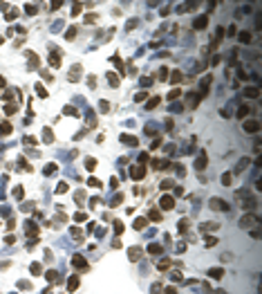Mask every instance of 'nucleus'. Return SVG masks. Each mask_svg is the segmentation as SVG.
<instances>
[{
    "label": "nucleus",
    "mask_w": 262,
    "mask_h": 294,
    "mask_svg": "<svg viewBox=\"0 0 262 294\" xmlns=\"http://www.w3.org/2000/svg\"><path fill=\"white\" fill-rule=\"evenodd\" d=\"M244 130L246 133H258V130H260V124L253 121V119H246L244 121Z\"/></svg>",
    "instance_id": "f257e3e1"
},
{
    "label": "nucleus",
    "mask_w": 262,
    "mask_h": 294,
    "mask_svg": "<svg viewBox=\"0 0 262 294\" xmlns=\"http://www.w3.org/2000/svg\"><path fill=\"white\" fill-rule=\"evenodd\" d=\"M72 265H74L76 269H87V263H85L83 256H74V258H72Z\"/></svg>",
    "instance_id": "f03ea898"
},
{
    "label": "nucleus",
    "mask_w": 262,
    "mask_h": 294,
    "mask_svg": "<svg viewBox=\"0 0 262 294\" xmlns=\"http://www.w3.org/2000/svg\"><path fill=\"white\" fill-rule=\"evenodd\" d=\"M211 209L224 211V209H226V202H224V200H220V198H213V200H211Z\"/></svg>",
    "instance_id": "7ed1b4c3"
},
{
    "label": "nucleus",
    "mask_w": 262,
    "mask_h": 294,
    "mask_svg": "<svg viewBox=\"0 0 262 294\" xmlns=\"http://www.w3.org/2000/svg\"><path fill=\"white\" fill-rule=\"evenodd\" d=\"M255 222H258V218H255V216H244V218L240 220V225H242V227H253Z\"/></svg>",
    "instance_id": "20e7f679"
},
{
    "label": "nucleus",
    "mask_w": 262,
    "mask_h": 294,
    "mask_svg": "<svg viewBox=\"0 0 262 294\" xmlns=\"http://www.w3.org/2000/svg\"><path fill=\"white\" fill-rule=\"evenodd\" d=\"M173 207H175V200L170 195H164L161 198V209H173Z\"/></svg>",
    "instance_id": "39448f33"
},
{
    "label": "nucleus",
    "mask_w": 262,
    "mask_h": 294,
    "mask_svg": "<svg viewBox=\"0 0 262 294\" xmlns=\"http://www.w3.org/2000/svg\"><path fill=\"white\" fill-rule=\"evenodd\" d=\"M144 166H137V168H132V171H130V175L135 177V180H141V177H144Z\"/></svg>",
    "instance_id": "423d86ee"
},
{
    "label": "nucleus",
    "mask_w": 262,
    "mask_h": 294,
    "mask_svg": "<svg viewBox=\"0 0 262 294\" xmlns=\"http://www.w3.org/2000/svg\"><path fill=\"white\" fill-rule=\"evenodd\" d=\"M208 276H211V278H222V276H224V269H222V267H213L211 272H208Z\"/></svg>",
    "instance_id": "0eeeda50"
},
{
    "label": "nucleus",
    "mask_w": 262,
    "mask_h": 294,
    "mask_svg": "<svg viewBox=\"0 0 262 294\" xmlns=\"http://www.w3.org/2000/svg\"><path fill=\"white\" fill-rule=\"evenodd\" d=\"M246 97H249V99H258V97H260V90H258V88H246Z\"/></svg>",
    "instance_id": "6e6552de"
},
{
    "label": "nucleus",
    "mask_w": 262,
    "mask_h": 294,
    "mask_svg": "<svg viewBox=\"0 0 262 294\" xmlns=\"http://www.w3.org/2000/svg\"><path fill=\"white\" fill-rule=\"evenodd\" d=\"M204 166H206V153H202V155H199V160H197V164H195L197 171H204Z\"/></svg>",
    "instance_id": "1a4fd4ad"
},
{
    "label": "nucleus",
    "mask_w": 262,
    "mask_h": 294,
    "mask_svg": "<svg viewBox=\"0 0 262 294\" xmlns=\"http://www.w3.org/2000/svg\"><path fill=\"white\" fill-rule=\"evenodd\" d=\"M76 287H78V276H72V278H69V283H67V290H69V292H74Z\"/></svg>",
    "instance_id": "9d476101"
},
{
    "label": "nucleus",
    "mask_w": 262,
    "mask_h": 294,
    "mask_svg": "<svg viewBox=\"0 0 262 294\" xmlns=\"http://www.w3.org/2000/svg\"><path fill=\"white\" fill-rule=\"evenodd\" d=\"M139 256H141V249L139 247H132L130 249V261H139Z\"/></svg>",
    "instance_id": "9b49d317"
},
{
    "label": "nucleus",
    "mask_w": 262,
    "mask_h": 294,
    "mask_svg": "<svg viewBox=\"0 0 262 294\" xmlns=\"http://www.w3.org/2000/svg\"><path fill=\"white\" fill-rule=\"evenodd\" d=\"M50 63H52V65H54V67H58V65H61V56H58V54H56V52H54V54H52V56H50Z\"/></svg>",
    "instance_id": "f8f14e48"
},
{
    "label": "nucleus",
    "mask_w": 262,
    "mask_h": 294,
    "mask_svg": "<svg viewBox=\"0 0 262 294\" xmlns=\"http://www.w3.org/2000/svg\"><path fill=\"white\" fill-rule=\"evenodd\" d=\"M121 142H126V144H137V137H130V135H121Z\"/></svg>",
    "instance_id": "ddd939ff"
},
{
    "label": "nucleus",
    "mask_w": 262,
    "mask_h": 294,
    "mask_svg": "<svg viewBox=\"0 0 262 294\" xmlns=\"http://www.w3.org/2000/svg\"><path fill=\"white\" fill-rule=\"evenodd\" d=\"M148 252H150L152 256H157V254H161V247H159V245H150V247H148Z\"/></svg>",
    "instance_id": "4468645a"
},
{
    "label": "nucleus",
    "mask_w": 262,
    "mask_h": 294,
    "mask_svg": "<svg viewBox=\"0 0 262 294\" xmlns=\"http://www.w3.org/2000/svg\"><path fill=\"white\" fill-rule=\"evenodd\" d=\"M85 166H87V171H94V166H96V160L87 157V160H85Z\"/></svg>",
    "instance_id": "2eb2a0df"
},
{
    "label": "nucleus",
    "mask_w": 262,
    "mask_h": 294,
    "mask_svg": "<svg viewBox=\"0 0 262 294\" xmlns=\"http://www.w3.org/2000/svg\"><path fill=\"white\" fill-rule=\"evenodd\" d=\"M150 220H155V222H159V220H161V213H159L157 209H152V211H150Z\"/></svg>",
    "instance_id": "dca6fc26"
},
{
    "label": "nucleus",
    "mask_w": 262,
    "mask_h": 294,
    "mask_svg": "<svg viewBox=\"0 0 262 294\" xmlns=\"http://www.w3.org/2000/svg\"><path fill=\"white\" fill-rule=\"evenodd\" d=\"M45 278L54 283V281H58V274H56V272H47V274H45Z\"/></svg>",
    "instance_id": "f3484780"
},
{
    "label": "nucleus",
    "mask_w": 262,
    "mask_h": 294,
    "mask_svg": "<svg viewBox=\"0 0 262 294\" xmlns=\"http://www.w3.org/2000/svg\"><path fill=\"white\" fill-rule=\"evenodd\" d=\"M204 25H206V16H202V18H197V20H195V27H197V29H202Z\"/></svg>",
    "instance_id": "a211bd4d"
},
{
    "label": "nucleus",
    "mask_w": 262,
    "mask_h": 294,
    "mask_svg": "<svg viewBox=\"0 0 262 294\" xmlns=\"http://www.w3.org/2000/svg\"><path fill=\"white\" fill-rule=\"evenodd\" d=\"M0 130H2V135H9V133H11V126L5 121V124H0Z\"/></svg>",
    "instance_id": "6ab92c4d"
},
{
    "label": "nucleus",
    "mask_w": 262,
    "mask_h": 294,
    "mask_svg": "<svg viewBox=\"0 0 262 294\" xmlns=\"http://www.w3.org/2000/svg\"><path fill=\"white\" fill-rule=\"evenodd\" d=\"M206 245H208V247L217 245V238H215V236H206Z\"/></svg>",
    "instance_id": "aec40b11"
},
{
    "label": "nucleus",
    "mask_w": 262,
    "mask_h": 294,
    "mask_svg": "<svg viewBox=\"0 0 262 294\" xmlns=\"http://www.w3.org/2000/svg\"><path fill=\"white\" fill-rule=\"evenodd\" d=\"M240 41H242V43H249V41H251V34H249V32H242V34H240Z\"/></svg>",
    "instance_id": "412c9836"
},
{
    "label": "nucleus",
    "mask_w": 262,
    "mask_h": 294,
    "mask_svg": "<svg viewBox=\"0 0 262 294\" xmlns=\"http://www.w3.org/2000/svg\"><path fill=\"white\" fill-rule=\"evenodd\" d=\"M144 227H146V220H144V218L135 220V229H144Z\"/></svg>",
    "instance_id": "4be33fe9"
},
{
    "label": "nucleus",
    "mask_w": 262,
    "mask_h": 294,
    "mask_svg": "<svg viewBox=\"0 0 262 294\" xmlns=\"http://www.w3.org/2000/svg\"><path fill=\"white\" fill-rule=\"evenodd\" d=\"M157 267H159V269H168L170 267V261H159V263H157Z\"/></svg>",
    "instance_id": "5701e85b"
},
{
    "label": "nucleus",
    "mask_w": 262,
    "mask_h": 294,
    "mask_svg": "<svg viewBox=\"0 0 262 294\" xmlns=\"http://www.w3.org/2000/svg\"><path fill=\"white\" fill-rule=\"evenodd\" d=\"M108 79H110V85H114V88L119 85V81H117V74H108Z\"/></svg>",
    "instance_id": "b1692460"
},
{
    "label": "nucleus",
    "mask_w": 262,
    "mask_h": 294,
    "mask_svg": "<svg viewBox=\"0 0 262 294\" xmlns=\"http://www.w3.org/2000/svg\"><path fill=\"white\" fill-rule=\"evenodd\" d=\"M159 76H161L159 81H166V76H168V70H166V67H161V70H159Z\"/></svg>",
    "instance_id": "393cba45"
},
{
    "label": "nucleus",
    "mask_w": 262,
    "mask_h": 294,
    "mask_svg": "<svg viewBox=\"0 0 262 294\" xmlns=\"http://www.w3.org/2000/svg\"><path fill=\"white\" fill-rule=\"evenodd\" d=\"M182 81V72H173V83H179Z\"/></svg>",
    "instance_id": "a878e982"
},
{
    "label": "nucleus",
    "mask_w": 262,
    "mask_h": 294,
    "mask_svg": "<svg viewBox=\"0 0 262 294\" xmlns=\"http://www.w3.org/2000/svg\"><path fill=\"white\" fill-rule=\"evenodd\" d=\"M157 103H159V99H150V101H148V103H146V108L150 110V108H155V106H157Z\"/></svg>",
    "instance_id": "bb28decb"
},
{
    "label": "nucleus",
    "mask_w": 262,
    "mask_h": 294,
    "mask_svg": "<svg viewBox=\"0 0 262 294\" xmlns=\"http://www.w3.org/2000/svg\"><path fill=\"white\" fill-rule=\"evenodd\" d=\"M249 112H251V110H249V106H242V108H240V117H246Z\"/></svg>",
    "instance_id": "cd10ccee"
},
{
    "label": "nucleus",
    "mask_w": 262,
    "mask_h": 294,
    "mask_svg": "<svg viewBox=\"0 0 262 294\" xmlns=\"http://www.w3.org/2000/svg\"><path fill=\"white\" fill-rule=\"evenodd\" d=\"M179 90H170V94H168V99H179Z\"/></svg>",
    "instance_id": "c85d7f7f"
},
{
    "label": "nucleus",
    "mask_w": 262,
    "mask_h": 294,
    "mask_svg": "<svg viewBox=\"0 0 262 294\" xmlns=\"http://www.w3.org/2000/svg\"><path fill=\"white\" fill-rule=\"evenodd\" d=\"M5 112H7V115H14V112H16V106H5Z\"/></svg>",
    "instance_id": "c756f323"
},
{
    "label": "nucleus",
    "mask_w": 262,
    "mask_h": 294,
    "mask_svg": "<svg viewBox=\"0 0 262 294\" xmlns=\"http://www.w3.org/2000/svg\"><path fill=\"white\" fill-rule=\"evenodd\" d=\"M54 171H56V164H50V166L45 168V173H47V175H50V173H54Z\"/></svg>",
    "instance_id": "7c9ffc66"
},
{
    "label": "nucleus",
    "mask_w": 262,
    "mask_h": 294,
    "mask_svg": "<svg viewBox=\"0 0 262 294\" xmlns=\"http://www.w3.org/2000/svg\"><path fill=\"white\" fill-rule=\"evenodd\" d=\"M36 90H38V94H41V97H47V92H45V88H43V85H36Z\"/></svg>",
    "instance_id": "2f4dec72"
},
{
    "label": "nucleus",
    "mask_w": 262,
    "mask_h": 294,
    "mask_svg": "<svg viewBox=\"0 0 262 294\" xmlns=\"http://www.w3.org/2000/svg\"><path fill=\"white\" fill-rule=\"evenodd\" d=\"M170 278H173V281H182V274H179V272H173V274H170Z\"/></svg>",
    "instance_id": "473e14b6"
},
{
    "label": "nucleus",
    "mask_w": 262,
    "mask_h": 294,
    "mask_svg": "<svg viewBox=\"0 0 262 294\" xmlns=\"http://www.w3.org/2000/svg\"><path fill=\"white\" fill-rule=\"evenodd\" d=\"M222 182H224V184H231V175H228V173H226V175H222Z\"/></svg>",
    "instance_id": "72a5a7b5"
},
{
    "label": "nucleus",
    "mask_w": 262,
    "mask_h": 294,
    "mask_svg": "<svg viewBox=\"0 0 262 294\" xmlns=\"http://www.w3.org/2000/svg\"><path fill=\"white\" fill-rule=\"evenodd\" d=\"M170 186H173V182H170V180H166V182H164V184H161V189H164V191H166V189H170Z\"/></svg>",
    "instance_id": "f704fd0d"
},
{
    "label": "nucleus",
    "mask_w": 262,
    "mask_h": 294,
    "mask_svg": "<svg viewBox=\"0 0 262 294\" xmlns=\"http://www.w3.org/2000/svg\"><path fill=\"white\" fill-rule=\"evenodd\" d=\"M74 220H78V222H83V220H85V213H76V216H74Z\"/></svg>",
    "instance_id": "c9c22d12"
},
{
    "label": "nucleus",
    "mask_w": 262,
    "mask_h": 294,
    "mask_svg": "<svg viewBox=\"0 0 262 294\" xmlns=\"http://www.w3.org/2000/svg\"><path fill=\"white\" fill-rule=\"evenodd\" d=\"M146 97H148L146 92H139V94H137V101H146Z\"/></svg>",
    "instance_id": "e433bc0d"
},
{
    "label": "nucleus",
    "mask_w": 262,
    "mask_h": 294,
    "mask_svg": "<svg viewBox=\"0 0 262 294\" xmlns=\"http://www.w3.org/2000/svg\"><path fill=\"white\" fill-rule=\"evenodd\" d=\"M14 195H16V198H23V189H20V186H18L16 191H14Z\"/></svg>",
    "instance_id": "4c0bfd02"
},
{
    "label": "nucleus",
    "mask_w": 262,
    "mask_h": 294,
    "mask_svg": "<svg viewBox=\"0 0 262 294\" xmlns=\"http://www.w3.org/2000/svg\"><path fill=\"white\" fill-rule=\"evenodd\" d=\"M166 294H177V290L175 287H166Z\"/></svg>",
    "instance_id": "58836bf2"
},
{
    "label": "nucleus",
    "mask_w": 262,
    "mask_h": 294,
    "mask_svg": "<svg viewBox=\"0 0 262 294\" xmlns=\"http://www.w3.org/2000/svg\"><path fill=\"white\" fill-rule=\"evenodd\" d=\"M0 88H5V79L2 76H0Z\"/></svg>",
    "instance_id": "ea45409f"
}]
</instances>
